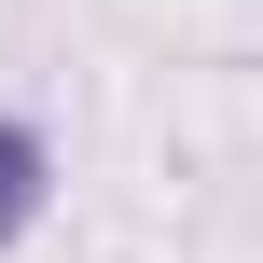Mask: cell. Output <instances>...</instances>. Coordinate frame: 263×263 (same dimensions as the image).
Here are the masks:
<instances>
[{
  "instance_id": "cell-1",
  "label": "cell",
  "mask_w": 263,
  "mask_h": 263,
  "mask_svg": "<svg viewBox=\"0 0 263 263\" xmlns=\"http://www.w3.org/2000/svg\"><path fill=\"white\" fill-rule=\"evenodd\" d=\"M28 180H42V153H28V139H14V125H0V236H14V222H28Z\"/></svg>"
}]
</instances>
